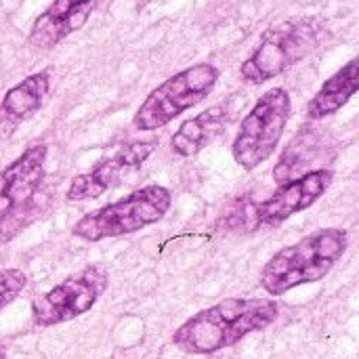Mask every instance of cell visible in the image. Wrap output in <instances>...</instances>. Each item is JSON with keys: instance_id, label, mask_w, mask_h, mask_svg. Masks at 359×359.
Masks as SVG:
<instances>
[{"instance_id": "1", "label": "cell", "mask_w": 359, "mask_h": 359, "mask_svg": "<svg viewBox=\"0 0 359 359\" xmlns=\"http://www.w3.org/2000/svg\"><path fill=\"white\" fill-rule=\"evenodd\" d=\"M278 311L271 299H225L189 318L175 332L172 343L185 353L210 355L265 330L276 322Z\"/></svg>"}, {"instance_id": "2", "label": "cell", "mask_w": 359, "mask_h": 359, "mask_svg": "<svg viewBox=\"0 0 359 359\" xmlns=\"http://www.w3.org/2000/svg\"><path fill=\"white\" fill-rule=\"evenodd\" d=\"M347 246L349 233L345 229L313 231L269 259L261 273V286L271 297H282L297 286L320 282L341 261Z\"/></svg>"}, {"instance_id": "3", "label": "cell", "mask_w": 359, "mask_h": 359, "mask_svg": "<svg viewBox=\"0 0 359 359\" xmlns=\"http://www.w3.org/2000/svg\"><path fill=\"white\" fill-rule=\"evenodd\" d=\"M326 27L320 19H286L263 32L252 55L242 63L240 76L248 84H265L309 57L324 40Z\"/></svg>"}, {"instance_id": "4", "label": "cell", "mask_w": 359, "mask_h": 359, "mask_svg": "<svg viewBox=\"0 0 359 359\" xmlns=\"http://www.w3.org/2000/svg\"><path fill=\"white\" fill-rule=\"evenodd\" d=\"M168 208L170 191L162 185H147L84 215L74 225V236L88 242L130 236L162 221Z\"/></svg>"}, {"instance_id": "5", "label": "cell", "mask_w": 359, "mask_h": 359, "mask_svg": "<svg viewBox=\"0 0 359 359\" xmlns=\"http://www.w3.org/2000/svg\"><path fill=\"white\" fill-rule=\"evenodd\" d=\"M290 109V95L282 86L269 88L259 97V101L242 120L231 143L233 160L244 170H255L273 156L288 124Z\"/></svg>"}, {"instance_id": "6", "label": "cell", "mask_w": 359, "mask_h": 359, "mask_svg": "<svg viewBox=\"0 0 359 359\" xmlns=\"http://www.w3.org/2000/svg\"><path fill=\"white\" fill-rule=\"evenodd\" d=\"M219 69L210 63H196L164 80L154 88L135 114L139 130H158L179 118L189 107L202 103L215 88Z\"/></svg>"}, {"instance_id": "7", "label": "cell", "mask_w": 359, "mask_h": 359, "mask_svg": "<svg viewBox=\"0 0 359 359\" xmlns=\"http://www.w3.org/2000/svg\"><path fill=\"white\" fill-rule=\"evenodd\" d=\"M109 276L99 265H88L76 276L63 280L46 294L34 299L32 320L36 326H57L90 311L99 297L107 290Z\"/></svg>"}, {"instance_id": "8", "label": "cell", "mask_w": 359, "mask_h": 359, "mask_svg": "<svg viewBox=\"0 0 359 359\" xmlns=\"http://www.w3.org/2000/svg\"><path fill=\"white\" fill-rule=\"evenodd\" d=\"M332 185V170L318 168L309 170L303 177H297L288 183H284L271 198L265 202L252 204L248 208V221H252V229L257 227H271L288 221L292 215L307 210L313 206Z\"/></svg>"}, {"instance_id": "9", "label": "cell", "mask_w": 359, "mask_h": 359, "mask_svg": "<svg viewBox=\"0 0 359 359\" xmlns=\"http://www.w3.org/2000/svg\"><path fill=\"white\" fill-rule=\"evenodd\" d=\"M46 151L44 143L32 145L0 170V225L17 219L34 202L44 179Z\"/></svg>"}, {"instance_id": "10", "label": "cell", "mask_w": 359, "mask_h": 359, "mask_svg": "<svg viewBox=\"0 0 359 359\" xmlns=\"http://www.w3.org/2000/svg\"><path fill=\"white\" fill-rule=\"evenodd\" d=\"M156 149V141H135L120 147L114 156L101 160L93 170L78 175L72 179L65 200L67 202H84L103 196L109 187L120 183V179L128 172L139 168Z\"/></svg>"}, {"instance_id": "11", "label": "cell", "mask_w": 359, "mask_h": 359, "mask_svg": "<svg viewBox=\"0 0 359 359\" xmlns=\"http://www.w3.org/2000/svg\"><path fill=\"white\" fill-rule=\"evenodd\" d=\"M99 0H53L50 6L34 21L29 32V44L40 50H48L78 32L95 11Z\"/></svg>"}, {"instance_id": "12", "label": "cell", "mask_w": 359, "mask_h": 359, "mask_svg": "<svg viewBox=\"0 0 359 359\" xmlns=\"http://www.w3.org/2000/svg\"><path fill=\"white\" fill-rule=\"evenodd\" d=\"M50 86L48 69L36 72L15 84L0 101V141L8 139L19 124L29 120L44 103Z\"/></svg>"}, {"instance_id": "13", "label": "cell", "mask_w": 359, "mask_h": 359, "mask_svg": "<svg viewBox=\"0 0 359 359\" xmlns=\"http://www.w3.org/2000/svg\"><path fill=\"white\" fill-rule=\"evenodd\" d=\"M229 122V105L217 103L196 118L185 120L170 139V149L181 158H191L200 154L210 141H215Z\"/></svg>"}, {"instance_id": "14", "label": "cell", "mask_w": 359, "mask_h": 359, "mask_svg": "<svg viewBox=\"0 0 359 359\" xmlns=\"http://www.w3.org/2000/svg\"><path fill=\"white\" fill-rule=\"evenodd\" d=\"M359 88V61L351 59L347 65H343L337 74H332L322 88L316 93V97L307 105V118L309 120H324L332 114H337L343 105L349 103V99L358 93Z\"/></svg>"}, {"instance_id": "15", "label": "cell", "mask_w": 359, "mask_h": 359, "mask_svg": "<svg viewBox=\"0 0 359 359\" xmlns=\"http://www.w3.org/2000/svg\"><path fill=\"white\" fill-rule=\"evenodd\" d=\"M318 149H320L318 133H313V130H309V133H299L297 141H292V143L286 147V151H284L280 164L276 166L273 179H276L280 185H284V183L292 181V179H297V177H303V175H305L303 170L309 166V160L318 156Z\"/></svg>"}, {"instance_id": "16", "label": "cell", "mask_w": 359, "mask_h": 359, "mask_svg": "<svg viewBox=\"0 0 359 359\" xmlns=\"http://www.w3.org/2000/svg\"><path fill=\"white\" fill-rule=\"evenodd\" d=\"M27 286V278L21 269H0V311L8 307Z\"/></svg>"}, {"instance_id": "17", "label": "cell", "mask_w": 359, "mask_h": 359, "mask_svg": "<svg viewBox=\"0 0 359 359\" xmlns=\"http://www.w3.org/2000/svg\"><path fill=\"white\" fill-rule=\"evenodd\" d=\"M0 359H6V351H4V347L0 345Z\"/></svg>"}]
</instances>
